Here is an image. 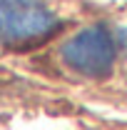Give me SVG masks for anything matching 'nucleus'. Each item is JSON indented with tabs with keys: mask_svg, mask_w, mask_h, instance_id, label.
<instances>
[{
	"mask_svg": "<svg viewBox=\"0 0 127 130\" xmlns=\"http://www.w3.org/2000/svg\"><path fill=\"white\" fill-rule=\"evenodd\" d=\"M62 28L45 0H0V45H37Z\"/></svg>",
	"mask_w": 127,
	"mask_h": 130,
	"instance_id": "nucleus-1",
	"label": "nucleus"
},
{
	"mask_svg": "<svg viewBox=\"0 0 127 130\" xmlns=\"http://www.w3.org/2000/svg\"><path fill=\"white\" fill-rule=\"evenodd\" d=\"M67 68L85 78H107L115 65L117 43L105 25H90L70 38L60 50Z\"/></svg>",
	"mask_w": 127,
	"mask_h": 130,
	"instance_id": "nucleus-2",
	"label": "nucleus"
},
{
	"mask_svg": "<svg viewBox=\"0 0 127 130\" xmlns=\"http://www.w3.org/2000/svg\"><path fill=\"white\" fill-rule=\"evenodd\" d=\"M120 45H122V50L127 53V28H125L122 32H120Z\"/></svg>",
	"mask_w": 127,
	"mask_h": 130,
	"instance_id": "nucleus-3",
	"label": "nucleus"
}]
</instances>
